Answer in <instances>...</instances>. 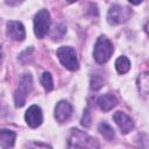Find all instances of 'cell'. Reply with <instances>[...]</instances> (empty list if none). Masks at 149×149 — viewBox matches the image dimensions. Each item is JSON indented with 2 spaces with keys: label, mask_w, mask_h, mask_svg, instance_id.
Returning a JSON list of instances; mask_svg holds the SVG:
<instances>
[{
  "label": "cell",
  "mask_w": 149,
  "mask_h": 149,
  "mask_svg": "<svg viewBox=\"0 0 149 149\" xmlns=\"http://www.w3.org/2000/svg\"><path fill=\"white\" fill-rule=\"evenodd\" d=\"M113 51H114V48H113L112 42L105 36H99L94 45L93 57L97 63L104 64L111 58Z\"/></svg>",
  "instance_id": "6da1fadb"
},
{
  "label": "cell",
  "mask_w": 149,
  "mask_h": 149,
  "mask_svg": "<svg viewBox=\"0 0 149 149\" xmlns=\"http://www.w3.org/2000/svg\"><path fill=\"white\" fill-rule=\"evenodd\" d=\"M70 148H99V143L95 139L91 137L86 133L79 129H72L69 137Z\"/></svg>",
  "instance_id": "7a4b0ae2"
},
{
  "label": "cell",
  "mask_w": 149,
  "mask_h": 149,
  "mask_svg": "<svg viewBox=\"0 0 149 149\" xmlns=\"http://www.w3.org/2000/svg\"><path fill=\"white\" fill-rule=\"evenodd\" d=\"M33 78L29 73H23L19 81V87L14 92V101L16 107H22L26 104V98L31 91Z\"/></svg>",
  "instance_id": "3957f363"
},
{
  "label": "cell",
  "mask_w": 149,
  "mask_h": 149,
  "mask_svg": "<svg viewBox=\"0 0 149 149\" xmlns=\"http://www.w3.org/2000/svg\"><path fill=\"white\" fill-rule=\"evenodd\" d=\"M50 23V14L47 9H41L40 12H37L34 17V33L36 37L43 38L49 31Z\"/></svg>",
  "instance_id": "277c9868"
},
{
  "label": "cell",
  "mask_w": 149,
  "mask_h": 149,
  "mask_svg": "<svg viewBox=\"0 0 149 149\" xmlns=\"http://www.w3.org/2000/svg\"><path fill=\"white\" fill-rule=\"evenodd\" d=\"M57 57L61 61V63L70 71H76L78 70V59H77V54L73 48L71 47H62L57 49Z\"/></svg>",
  "instance_id": "5b68a950"
},
{
  "label": "cell",
  "mask_w": 149,
  "mask_h": 149,
  "mask_svg": "<svg viewBox=\"0 0 149 149\" xmlns=\"http://www.w3.org/2000/svg\"><path fill=\"white\" fill-rule=\"evenodd\" d=\"M130 15H132V10L128 7L114 5L107 12V21H108V23L116 26V24H121V23H125L126 21H128Z\"/></svg>",
  "instance_id": "8992f818"
},
{
  "label": "cell",
  "mask_w": 149,
  "mask_h": 149,
  "mask_svg": "<svg viewBox=\"0 0 149 149\" xmlns=\"http://www.w3.org/2000/svg\"><path fill=\"white\" fill-rule=\"evenodd\" d=\"M24 120H26L27 125L31 128H36V127L41 126V123L43 121V114H42L41 108L36 105L30 106L24 114Z\"/></svg>",
  "instance_id": "52a82bcc"
},
{
  "label": "cell",
  "mask_w": 149,
  "mask_h": 149,
  "mask_svg": "<svg viewBox=\"0 0 149 149\" xmlns=\"http://www.w3.org/2000/svg\"><path fill=\"white\" fill-rule=\"evenodd\" d=\"M7 36L14 41H23L26 37V30L23 24L19 21L7 22Z\"/></svg>",
  "instance_id": "ba28073f"
},
{
  "label": "cell",
  "mask_w": 149,
  "mask_h": 149,
  "mask_svg": "<svg viewBox=\"0 0 149 149\" xmlns=\"http://www.w3.org/2000/svg\"><path fill=\"white\" fill-rule=\"evenodd\" d=\"M113 119H114L115 123L118 125V127L120 128L121 133H123V134L129 133L134 128V122H133L132 118L128 116L123 112H115L113 115Z\"/></svg>",
  "instance_id": "9c48e42d"
},
{
  "label": "cell",
  "mask_w": 149,
  "mask_h": 149,
  "mask_svg": "<svg viewBox=\"0 0 149 149\" xmlns=\"http://www.w3.org/2000/svg\"><path fill=\"white\" fill-rule=\"evenodd\" d=\"M72 114V106L68 101H59L55 107V118L58 122H65Z\"/></svg>",
  "instance_id": "30bf717a"
},
{
  "label": "cell",
  "mask_w": 149,
  "mask_h": 149,
  "mask_svg": "<svg viewBox=\"0 0 149 149\" xmlns=\"http://www.w3.org/2000/svg\"><path fill=\"white\" fill-rule=\"evenodd\" d=\"M98 106L100 107V109H102L104 112H108L112 108H114L118 105V99L115 98L114 94L112 93H106L104 95H100L97 100Z\"/></svg>",
  "instance_id": "8fae6325"
},
{
  "label": "cell",
  "mask_w": 149,
  "mask_h": 149,
  "mask_svg": "<svg viewBox=\"0 0 149 149\" xmlns=\"http://www.w3.org/2000/svg\"><path fill=\"white\" fill-rule=\"evenodd\" d=\"M16 134L9 129H0V146L2 148H12L15 142Z\"/></svg>",
  "instance_id": "7c38bea8"
},
{
  "label": "cell",
  "mask_w": 149,
  "mask_h": 149,
  "mask_svg": "<svg viewBox=\"0 0 149 149\" xmlns=\"http://www.w3.org/2000/svg\"><path fill=\"white\" fill-rule=\"evenodd\" d=\"M137 87H139V91L143 95L148 94V91H149V76H148L147 72H143L137 77Z\"/></svg>",
  "instance_id": "4fadbf2b"
},
{
  "label": "cell",
  "mask_w": 149,
  "mask_h": 149,
  "mask_svg": "<svg viewBox=\"0 0 149 149\" xmlns=\"http://www.w3.org/2000/svg\"><path fill=\"white\" fill-rule=\"evenodd\" d=\"M115 69L121 74L128 72V70L130 69V62H129V59L127 57H125V56L118 57L116 61H115Z\"/></svg>",
  "instance_id": "5bb4252c"
},
{
  "label": "cell",
  "mask_w": 149,
  "mask_h": 149,
  "mask_svg": "<svg viewBox=\"0 0 149 149\" xmlns=\"http://www.w3.org/2000/svg\"><path fill=\"white\" fill-rule=\"evenodd\" d=\"M98 130H99V133H100L107 141H112V140L114 139V130H113V128H112L108 123H106V122H100V123L98 125Z\"/></svg>",
  "instance_id": "9a60e30c"
},
{
  "label": "cell",
  "mask_w": 149,
  "mask_h": 149,
  "mask_svg": "<svg viewBox=\"0 0 149 149\" xmlns=\"http://www.w3.org/2000/svg\"><path fill=\"white\" fill-rule=\"evenodd\" d=\"M41 84L44 87V90L47 92H50L54 88V81H52V77L49 72H43L42 77H41Z\"/></svg>",
  "instance_id": "2e32d148"
},
{
  "label": "cell",
  "mask_w": 149,
  "mask_h": 149,
  "mask_svg": "<svg viewBox=\"0 0 149 149\" xmlns=\"http://www.w3.org/2000/svg\"><path fill=\"white\" fill-rule=\"evenodd\" d=\"M104 85V79L99 74H93L91 77V88L93 91H98Z\"/></svg>",
  "instance_id": "e0dca14e"
},
{
  "label": "cell",
  "mask_w": 149,
  "mask_h": 149,
  "mask_svg": "<svg viewBox=\"0 0 149 149\" xmlns=\"http://www.w3.org/2000/svg\"><path fill=\"white\" fill-rule=\"evenodd\" d=\"M81 125L84 127H90L91 126V114H90L88 108H86L84 111V114H83V118H81Z\"/></svg>",
  "instance_id": "ac0fdd59"
},
{
  "label": "cell",
  "mask_w": 149,
  "mask_h": 149,
  "mask_svg": "<svg viewBox=\"0 0 149 149\" xmlns=\"http://www.w3.org/2000/svg\"><path fill=\"white\" fill-rule=\"evenodd\" d=\"M23 1H24V0H5V2H6L8 6H12V7L19 6V5H21Z\"/></svg>",
  "instance_id": "d6986e66"
},
{
  "label": "cell",
  "mask_w": 149,
  "mask_h": 149,
  "mask_svg": "<svg viewBox=\"0 0 149 149\" xmlns=\"http://www.w3.org/2000/svg\"><path fill=\"white\" fill-rule=\"evenodd\" d=\"M130 3H133V5H140L143 0H128Z\"/></svg>",
  "instance_id": "ffe728a7"
},
{
  "label": "cell",
  "mask_w": 149,
  "mask_h": 149,
  "mask_svg": "<svg viewBox=\"0 0 149 149\" xmlns=\"http://www.w3.org/2000/svg\"><path fill=\"white\" fill-rule=\"evenodd\" d=\"M2 59H3V51H2V47L0 44V64L2 63Z\"/></svg>",
  "instance_id": "44dd1931"
},
{
  "label": "cell",
  "mask_w": 149,
  "mask_h": 149,
  "mask_svg": "<svg viewBox=\"0 0 149 149\" xmlns=\"http://www.w3.org/2000/svg\"><path fill=\"white\" fill-rule=\"evenodd\" d=\"M66 1H68V2H70V3H71V2H76V1H78V0H66Z\"/></svg>",
  "instance_id": "7402d4cb"
}]
</instances>
